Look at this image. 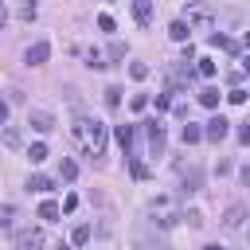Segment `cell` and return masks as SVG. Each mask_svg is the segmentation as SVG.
<instances>
[{
	"label": "cell",
	"instance_id": "1",
	"mask_svg": "<svg viewBox=\"0 0 250 250\" xmlns=\"http://www.w3.org/2000/svg\"><path fill=\"white\" fill-rule=\"evenodd\" d=\"M74 141H78V148L86 152V156H102V148H105V125L102 121H94V117H74Z\"/></svg>",
	"mask_w": 250,
	"mask_h": 250
},
{
	"label": "cell",
	"instance_id": "2",
	"mask_svg": "<svg viewBox=\"0 0 250 250\" xmlns=\"http://www.w3.org/2000/svg\"><path fill=\"white\" fill-rule=\"evenodd\" d=\"M148 215H152V223H156L160 230L176 227V219H180V215H176V203H172L168 195H156V199L148 203Z\"/></svg>",
	"mask_w": 250,
	"mask_h": 250
},
{
	"label": "cell",
	"instance_id": "3",
	"mask_svg": "<svg viewBox=\"0 0 250 250\" xmlns=\"http://www.w3.org/2000/svg\"><path fill=\"white\" fill-rule=\"evenodd\" d=\"M145 125V137H148V152L152 156H164V125L152 117V121H141Z\"/></svg>",
	"mask_w": 250,
	"mask_h": 250
},
{
	"label": "cell",
	"instance_id": "4",
	"mask_svg": "<svg viewBox=\"0 0 250 250\" xmlns=\"http://www.w3.org/2000/svg\"><path fill=\"white\" fill-rule=\"evenodd\" d=\"M47 55H51V43H47V39H35V43L27 47L23 62H27V66H43V62H47Z\"/></svg>",
	"mask_w": 250,
	"mask_h": 250
},
{
	"label": "cell",
	"instance_id": "5",
	"mask_svg": "<svg viewBox=\"0 0 250 250\" xmlns=\"http://www.w3.org/2000/svg\"><path fill=\"white\" fill-rule=\"evenodd\" d=\"M227 133H230V121H227V117H211L207 129H203V141H215V145H219Z\"/></svg>",
	"mask_w": 250,
	"mask_h": 250
},
{
	"label": "cell",
	"instance_id": "6",
	"mask_svg": "<svg viewBox=\"0 0 250 250\" xmlns=\"http://www.w3.org/2000/svg\"><path fill=\"white\" fill-rule=\"evenodd\" d=\"M43 230H20L16 234V250H43Z\"/></svg>",
	"mask_w": 250,
	"mask_h": 250
},
{
	"label": "cell",
	"instance_id": "7",
	"mask_svg": "<svg viewBox=\"0 0 250 250\" xmlns=\"http://www.w3.org/2000/svg\"><path fill=\"white\" fill-rule=\"evenodd\" d=\"M27 121H31V129H35V133H51V129H55V117H51L47 109H31V117H27Z\"/></svg>",
	"mask_w": 250,
	"mask_h": 250
},
{
	"label": "cell",
	"instance_id": "8",
	"mask_svg": "<svg viewBox=\"0 0 250 250\" xmlns=\"http://www.w3.org/2000/svg\"><path fill=\"white\" fill-rule=\"evenodd\" d=\"M242 219H246V207H242V203H230V207H227V215H223V227H227V230H234V227H242Z\"/></svg>",
	"mask_w": 250,
	"mask_h": 250
},
{
	"label": "cell",
	"instance_id": "9",
	"mask_svg": "<svg viewBox=\"0 0 250 250\" xmlns=\"http://www.w3.org/2000/svg\"><path fill=\"white\" fill-rule=\"evenodd\" d=\"M133 20L141 27H148L152 23V0H133Z\"/></svg>",
	"mask_w": 250,
	"mask_h": 250
},
{
	"label": "cell",
	"instance_id": "10",
	"mask_svg": "<svg viewBox=\"0 0 250 250\" xmlns=\"http://www.w3.org/2000/svg\"><path fill=\"white\" fill-rule=\"evenodd\" d=\"M117 145H121V152L133 160V125H117Z\"/></svg>",
	"mask_w": 250,
	"mask_h": 250
},
{
	"label": "cell",
	"instance_id": "11",
	"mask_svg": "<svg viewBox=\"0 0 250 250\" xmlns=\"http://www.w3.org/2000/svg\"><path fill=\"white\" fill-rule=\"evenodd\" d=\"M203 188V172L191 164V168H184V191H199Z\"/></svg>",
	"mask_w": 250,
	"mask_h": 250
},
{
	"label": "cell",
	"instance_id": "12",
	"mask_svg": "<svg viewBox=\"0 0 250 250\" xmlns=\"http://www.w3.org/2000/svg\"><path fill=\"white\" fill-rule=\"evenodd\" d=\"M184 20H188V27H191V23L207 27V23H211V12H207V8H188V16H184Z\"/></svg>",
	"mask_w": 250,
	"mask_h": 250
},
{
	"label": "cell",
	"instance_id": "13",
	"mask_svg": "<svg viewBox=\"0 0 250 250\" xmlns=\"http://www.w3.org/2000/svg\"><path fill=\"white\" fill-rule=\"evenodd\" d=\"M188 31H191L188 20H172V27H168V35H172L176 43H188Z\"/></svg>",
	"mask_w": 250,
	"mask_h": 250
},
{
	"label": "cell",
	"instance_id": "14",
	"mask_svg": "<svg viewBox=\"0 0 250 250\" xmlns=\"http://www.w3.org/2000/svg\"><path fill=\"white\" fill-rule=\"evenodd\" d=\"M199 105H207V109H215V105H219V90H215V86H207V90H199Z\"/></svg>",
	"mask_w": 250,
	"mask_h": 250
},
{
	"label": "cell",
	"instance_id": "15",
	"mask_svg": "<svg viewBox=\"0 0 250 250\" xmlns=\"http://www.w3.org/2000/svg\"><path fill=\"white\" fill-rule=\"evenodd\" d=\"M199 141H203V129L188 121V125H184V145H199Z\"/></svg>",
	"mask_w": 250,
	"mask_h": 250
},
{
	"label": "cell",
	"instance_id": "16",
	"mask_svg": "<svg viewBox=\"0 0 250 250\" xmlns=\"http://www.w3.org/2000/svg\"><path fill=\"white\" fill-rule=\"evenodd\" d=\"M39 219H47V223H55V219H59V203H51V199H43V203H39Z\"/></svg>",
	"mask_w": 250,
	"mask_h": 250
},
{
	"label": "cell",
	"instance_id": "17",
	"mask_svg": "<svg viewBox=\"0 0 250 250\" xmlns=\"http://www.w3.org/2000/svg\"><path fill=\"white\" fill-rule=\"evenodd\" d=\"M74 176H78V164L74 160H62L59 164V180H74Z\"/></svg>",
	"mask_w": 250,
	"mask_h": 250
},
{
	"label": "cell",
	"instance_id": "18",
	"mask_svg": "<svg viewBox=\"0 0 250 250\" xmlns=\"http://www.w3.org/2000/svg\"><path fill=\"white\" fill-rule=\"evenodd\" d=\"M27 188H31V191H51L55 184H51L47 176H31V180H27Z\"/></svg>",
	"mask_w": 250,
	"mask_h": 250
},
{
	"label": "cell",
	"instance_id": "19",
	"mask_svg": "<svg viewBox=\"0 0 250 250\" xmlns=\"http://www.w3.org/2000/svg\"><path fill=\"white\" fill-rule=\"evenodd\" d=\"M70 242H74V246H86V242H90V227H86V223H82V227H74Z\"/></svg>",
	"mask_w": 250,
	"mask_h": 250
},
{
	"label": "cell",
	"instance_id": "20",
	"mask_svg": "<svg viewBox=\"0 0 250 250\" xmlns=\"http://www.w3.org/2000/svg\"><path fill=\"white\" fill-rule=\"evenodd\" d=\"M27 156H31V160H35V164H39V160H47V145H43V141H35V145H31V152H27Z\"/></svg>",
	"mask_w": 250,
	"mask_h": 250
},
{
	"label": "cell",
	"instance_id": "21",
	"mask_svg": "<svg viewBox=\"0 0 250 250\" xmlns=\"http://www.w3.org/2000/svg\"><path fill=\"white\" fill-rule=\"evenodd\" d=\"M195 70H199L203 78H211V74H215V59H199V66H195Z\"/></svg>",
	"mask_w": 250,
	"mask_h": 250
},
{
	"label": "cell",
	"instance_id": "22",
	"mask_svg": "<svg viewBox=\"0 0 250 250\" xmlns=\"http://www.w3.org/2000/svg\"><path fill=\"white\" fill-rule=\"evenodd\" d=\"M129 74H133L137 82H145V78H148V66H145V62H133V66H129Z\"/></svg>",
	"mask_w": 250,
	"mask_h": 250
},
{
	"label": "cell",
	"instance_id": "23",
	"mask_svg": "<svg viewBox=\"0 0 250 250\" xmlns=\"http://www.w3.org/2000/svg\"><path fill=\"white\" fill-rule=\"evenodd\" d=\"M227 102H230V105H242V102H246V90H242V86H234V90L227 94Z\"/></svg>",
	"mask_w": 250,
	"mask_h": 250
},
{
	"label": "cell",
	"instance_id": "24",
	"mask_svg": "<svg viewBox=\"0 0 250 250\" xmlns=\"http://www.w3.org/2000/svg\"><path fill=\"white\" fill-rule=\"evenodd\" d=\"M145 105H148V94H133V102H129V109H133V113H141Z\"/></svg>",
	"mask_w": 250,
	"mask_h": 250
},
{
	"label": "cell",
	"instance_id": "25",
	"mask_svg": "<svg viewBox=\"0 0 250 250\" xmlns=\"http://www.w3.org/2000/svg\"><path fill=\"white\" fill-rule=\"evenodd\" d=\"M4 145L8 148H20V129H4Z\"/></svg>",
	"mask_w": 250,
	"mask_h": 250
},
{
	"label": "cell",
	"instance_id": "26",
	"mask_svg": "<svg viewBox=\"0 0 250 250\" xmlns=\"http://www.w3.org/2000/svg\"><path fill=\"white\" fill-rule=\"evenodd\" d=\"M117 102H121V90L109 86V90H105V105H117Z\"/></svg>",
	"mask_w": 250,
	"mask_h": 250
},
{
	"label": "cell",
	"instance_id": "27",
	"mask_svg": "<svg viewBox=\"0 0 250 250\" xmlns=\"http://www.w3.org/2000/svg\"><path fill=\"white\" fill-rule=\"evenodd\" d=\"M156 109H160V113L172 109V94H156Z\"/></svg>",
	"mask_w": 250,
	"mask_h": 250
},
{
	"label": "cell",
	"instance_id": "28",
	"mask_svg": "<svg viewBox=\"0 0 250 250\" xmlns=\"http://www.w3.org/2000/svg\"><path fill=\"white\" fill-rule=\"evenodd\" d=\"M109 59H125V43H109Z\"/></svg>",
	"mask_w": 250,
	"mask_h": 250
},
{
	"label": "cell",
	"instance_id": "29",
	"mask_svg": "<svg viewBox=\"0 0 250 250\" xmlns=\"http://www.w3.org/2000/svg\"><path fill=\"white\" fill-rule=\"evenodd\" d=\"M98 27L102 31H113V16H98Z\"/></svg>",
	"mask_w": 250,
	"mask_h": 250
},
{
	"label": "cell",
	"instance_id": "30",
	"mask_svg": "<svg viewBox=\"0 0 250 250\" xmlns=\"http://www.w3.org/2000/svg\"><path fill=\"white\" fill-rule=\"evenodd\" d=\"M238 141H242V145H250V121H246V125L238 129Z\"/></svg>",
	"mask_w": 250,
	"mask_h": 250
},
{
	"label": "cell",
	"instance_id": "31",
	"mask_svg": "<svg viewBox=\"0 0 250 250\" xmlns=\"http://www.w3.org/2000/svg\"><path fill=\"white\" fill-rule=\"evenodd\" d=\"M238 180H242V184H246V188H250V164H246V168H242V172H238Z\"/></svg>",
	"mask_w": 250,
	"mask_h": 250
},
{
	"label": "cell",
	"instance_id": "32",
	"mask_svg": "<svg viewBox=\"0 0 250 250\" xmlns=\"http://www.w3.org/2000/svg\"><path fill=\"white\" fill-rule=\"evenodd\" d=\"M8 121V102H0V125Z\"/></svg>",
	"mask_w": 250,
	"mask_h": 250
},
{
	"label": "cell",
	"instance_id": "33",
	"mask_svg": "<svg viewBox=\"0 0 250 250\" xmlns=\"http://www.w3.org/2000/svg\"><path fill=\"white\" fill-rule=\"evenodd\" d=\"M4 23H8V8L0 4V27H4Z\"/></svg>",
	"mask_w": 250,
	"mask_h": 250
},
{
	"label": "cell",
	"instance_id": "34",
	"mask_svg": "<svg viewBox=\"0 0 250 250\" xmlns=\"http://www.w3.org/2000/svg\"><path fill=\"white\" fill-rule=\"evenodd\" d=\"M203 250H227V246H219V242H207V246H203Z\"/></svg>",
	"mask_w": 250,
	"mask_h": 250
},
{
	"label": "cell",
	"instance_id": "35",
	"mask_svg": "<svg viewBox=\"0 0 250 250\" xmlns=\"http://www.w3.org/2000/svg\"><path fill=\"white\" fill-rule=\"evenodd\" d=\"M242 70H246V74H250V55H246V59H242Z\"/></svg>",
	"mask_w": 250,
	"mask_h": 250
},
{
	"label": "cell",
	"instance_id": "36",
	"mask_svg": "<svg viewBox=\"0 0 250 250\" xmlns=\"http://www.w3.org/2000/svg\"><path fill=\"white\" fill-rule=\"evenodd\" d=\"M242 43H246V51H250V31H246V39H242Z\"/></svg>",
	"mask_w": 250,
	"mask_h": 250
},
{
	"label": "cell",
	"instance_id": "37",
	"mask_svg": "<svg viewBox=\"0 0 250 250\" xmlns=\"http://www.w3.org/2000/svg\"><path fill=\"white\" fill-rule=\"evenodd\" d=\"M59 250H70V246H66V242H59Z\"/></svg>",
	"mask_w": 250,
	"mask_h": 250
}]
</instances>
